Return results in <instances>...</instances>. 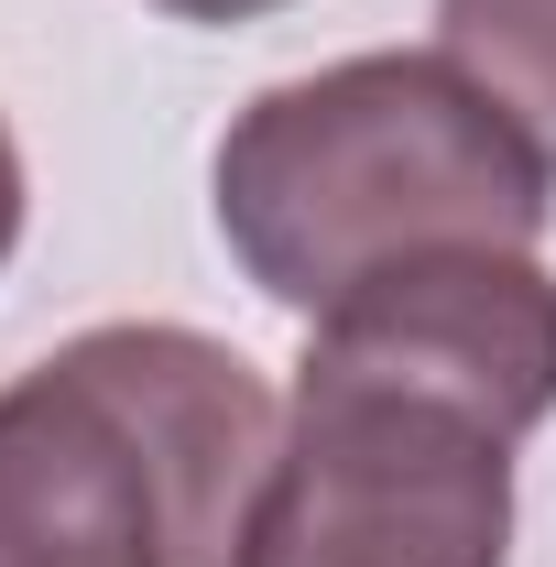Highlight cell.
Wrapping results in <instances>:
<instances>
[{
  "label": "cell",
  "mask_w": 556,
  "mask_h": 567,
  "mask_svg": "<svg viewBox=\"0 0 556 567\" xmlns=\"http://www.w3.org/2000/svg\"><path fill=\"white\" fill-rule=\"evenodd\" d=\"M11 251H22V142L0 121V274H11Z\"/></svg>",
  "instance_id": "5b68a950"
},
{
  "label": "cell",
  "mask_w": 556,
  "mask_h": 567,
  "mask_svg": "<svg viewBox=\"0 0 556 567\" xmlns=\"http://www.w3.org/2000/svg\"><path fill=\"white\" fill-rule=\"evenodd\" d=\"M274 436V382L229 339L76 328L0 382V567H240Z\"/></svg>",
  "instance_id": "7a4b0ae2"
},
{
  "label": "cell",
  "mask_w": 556,
  "mask_h": 567,
  "mask_svg": "<svg viewBox=\"0 0 556 567\" xmlns=\"http://www.w3.org/2000/svg\"><path fill=\"white\" fill-rule=\"evenodd\" d=\"M153 11H175V22H208V33H229V22H262V11H284V0H153Z\"/></svg>",
  "instance_id": "8992f818"
},
{
  "label": "cell",
  "mask_w": 556,
  "mask_h": 567,
  "mask_svg": "<svg viewBox=\"0 0 556 567\" xmlns=\"http://www.w3.org/2000/svg\"><path fill=\"white\" fill-rule=\"evenodd\" d=\"M208 208L251 295L328 317L349 284L415 251H535L556 164L447 55H339L262 87L208 164Z\"/></svg>",
  "instance_id": "6da1fadb"
},
{
  "label": "cell",
  "mask_w": 556,
  "mask_h": 567,
  "mask_svg": "<svg viewBox=\"0 0 556 567\" xmlns=\"http://www.w3.org/2000/svg\"><path fill=\"white\" fill-rule=\"evenodd\" d=\"M436 55L481 76L556 164V0H436Z\"/></svg>",
  "instance_id": "277c9868"
},
{
  "label": "cell",
  "mask_w": 556,
  "mask_h": 567,
  "mask_svg": "<svg viewBox=\"0 0 556 567\" xmlns=\"http://www.w3.org/2000/svg\"><path fill=\"white\" fill-rule=\"evenodd\" d=\"M513 425L306 328L240 567H513Z\"/></svg>",
  "instance_id": "3957f363"
}]
</instances>
